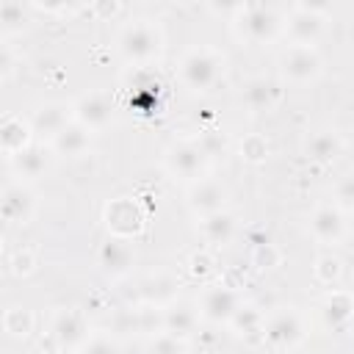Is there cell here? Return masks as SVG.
<instances>
[{
  "label": "cell",
  "instance_id": "cell-1",
  "mask_svg": "<svg viewBox=\"0 0 354 354\" xmlns=\"http://www.w3.org/2000/svg\"><path fill=\"white\" fill-rule=\"evenodd\" d=\"M224 72H227L224 53L207 44L188 47L177 61V80L191 94H207L218 88L224 83Z\"/></svg>",
  "mask_w": 354,
  "mask_h": 354
},
{
  "label": "cell",
  "instance_id": "cell-2",
  "mask_svg": "<svg viewBox=\"0 0 354 354\" xmlns=\"http://www.w3.org/2000/svg\"><path fill=\"white\" fill-rule=\"evenodd\" d=\"M116 53L138 69L152 66L163 55V30H160V25L152 22V19L127 22L116 36Z\"/></svg>",
  "mask_w": 354,
  "mask_h": 354
},
{
  "label": "cell",
  "instance_id": "cell-3",
  "mask_svg": "<svg viewBox=\"0 0 354 354\" xmlns=\"http://www.w3.org/2000/svg\"><path fill=\"white\" fill-rule=\"evenodd\" d=\"M285 17L266 3H241L232 14V30L246 44H271L282 33Z\"/></svg>",
  "mask_w": 354,
  "mask_h": 354
},
{
  "label": "cell",
  "instance_id": "cell-4",
  "mask_svg": "<svg viewBox=\"0 0 354 354\" xmlns=\"http://www.w3.org/2000/svg\"><path fill=\"white\" fill-rule=\"evenodd\" d=\"M307 340V324L304 315L293 307H282L274 310L271 315H266L263 324V343L274 351H293Z\"/></svg>",
  "mask_w": 354,
  "mask_h": 354
},
{
  "label": "cell",
  "instance_id": "cell-5",
  "mask_svg": "<svg viewBox=\"0 0 354 354\" xmlns=\"http://www.w3.org/2000/svg\"><path fill=\"white\" fill-rule=\"evenodd\" d=\"M163 166L174 180L199 183L210 171V158L196 147L194 138H180L163 149Z\"/></svg>",
  "mask_w": 354,
  "mask_h": 354
},
{
  "label": "cell",
  "instance_id": "cell-6",
  "mask_svg": "<svg viewBox=\"0 0 354 354\" xmlns=\"http://www.w3.org/2000/svg\"><path fill=\"white\" fill-rule=\"evenodd\" d=\"M329 6H313V3H293L285 14L282 33L290 39V44L315 47V41L324 33Z\"/></svg>",
  "mask_w": 354,
  "mask_h": 354
},
{
  "label": "cell",
  "instance_id": "cell-7",
  "mask_svg": "<svg viewBox=\"0 0 354 354\" xmlns=\"http://www.w3.org/2000/svg\"><path fill=\"white\" fill-rule=\"evenodd\" d=\"M102 224H105L108 235L124 238V241H136L147 227V213L138 205V199L116 196L102 207Z\"/></svg>",
  "mask_w": 354,
  "mask_h": 354
},
{
  "label": "cell",
  "instance_id": "cell-8",
  "mask_svg": "<svg viewBox=\"0 0 354 354\" xmlns=\"http://www.w3.org/2000/svg\"><path fill=\"white\" fill-rule=\"evenodd\" d=\"M324 72V58L315 47L288 44L279 55V77L290 86H307Z\"/></svg>",
  "mask_w": 354,
  "mask_h": 354
},
{
  "label": "cell",
  "instance_id": "cell-9",
  "mask_svg": "<svg viewBox=\"0 0 354 354\" xmlns=\"http://www.w3.org/2000/svg\"><path fill=\"white\" fill-rule=\"evenodd\" d=\"M241 304H243L241 290H235L224 282H207L196 299L202 321L216 324V326H227L232 321V315L241 310Z\"/></svg>",
  "mask_w": 354,
  "mask_h": 354
},
{
  "label": "cell",
  "instance_id": "cell-10",
  "mask_svg": "<svg viewBox=\"0 0 354 354\" xmlns=\"http://www.w3.org/2000/svg\"><path fill=\"white\" fill-rule=\"evenodd\" d=\"M91 337L88 318L83 310H58L50 321V340L58 351H80L83 343Z\"/></svg>",
  "mask_w": 354,
  "mask_h": 354
},
{
  "label": "cell",
  "instance_id": "cell-11",
  "mask_svg": "<svg viewBox=\"0 0 354 354\" xmlns=\"http://www.w3.org/2000/svg\"><path fill=\"white\" fill-rule=\"evenodd\" d=\"M36 194L28 183L22 180H11L6 183L3 188V196H0V213H3V221L11 224V227H25L33 221L36 216Z\"/></svg>",
  "mask_w": 354,
  "mask_h": 354
},
{
  "label": "cell",
  "instance_id": "cell-12",
  "mask_svg": "<svg viewBox=\"0 0 354 354\" xmlns=\"http://www.w3.org/2000/svg\"><path fill=\"white\" fill-rule=\"evenodd\" d=\"M72 119L97 133L113 122V100L105 91H86L72 102Z\"/></svg>",
  "mask_w": 354,
  "mask_h": 354
},
{
  "label": "cell",
  "instance_id": "cell-13",
  "mask_svg": "<svg viewBox=\"0 0 354 354\" xmlns=\"http://www.w3.org/2000/svg\"><path fill=\"white\" fill-rule=\"evenodd\" d=\"M133 263H136L133 241L108 235V238L100 243V249H97V266H100V271H102L108 279H124V277L133 271Z\"/></svg>",
  "mask_w": 354,
  "mask_h": 354
},
{
  "label": "cell",
  "instance_id": "cell-14",
  "mask_svg": "<svg viewBox=\"0 0 354 354\" xmlns=\"http://www.w3.org/2000/svg\"><path fill=\"white\" fill-rule=\"evenodd\" d=\"M185 205H188V210H191L196 218H205V216L221 213V210H224V205H227V188H224L218 180L205 177V180H199V183H191V185H188Z\"/></svg>",
  "mask_w": 354,
  "mask_h": 354
},
{
  "label": "cell",
  "instance_id": "cell-15",
  "mask_svg": "<svg viewBox=\"0 0 354 354\" xmlns=\"http://www.w3.org/2000/svg\"><path fill=\"white\" fill-rule=\"evenodd\" d=\"M136 299L138 304H152V307H169L171 301L180 299V279L166 274V271H158V274H149L138 282L136 288Z\"/></svg>",
  "mask_w": 354,
  "mask_h": 354
},
{
  "label": "cell",
  "instance_id": "cell-16",
  "mask_svg": "<svg viewBox=\"0 0 354 354\" xmlns=\"http://www.w3.org/2000/svg\"><path fill=\"white\" fill-rule=\"evenodd\" d=\"M318 315L324 321L326 329H348L354 326V293L332 288L324 293L321 304H318Z\"/></svg>",
  "mask_w": 354,
  "mask_h": 354
},
{
  "label": "cell",
  "instance_id": "cell-17",
  "mask_svg": "<svg viewBox=\"0 0 354 354\" xmlns=\"http://www.w3.org/2000/svg\"><path fill=\"white\" fill-rule=\"evenodd\" d=\"M310 232L318 243H340L346 238V213L337 205H318L310 213Z\"/></svg>",
  "mask_w": 354,
  "mask_h": 354
},
{
  "label": "cell",
  "instance_id": "cell-18",
  "mask_svg": "<svg viewBox=\"0 0 354 354\" xmlns=\"http://www.w3.org/2000/svg\"><path fill=\"white\" fill-rule=\"evenodd\" d=\"M69 122H75V119H72V105H66V102H44V105H39V108L33 111V116H30L33 133H36L44 144H50Z\"/></svg>",
  "mask_w": 354,
  "mask_h": 354
},
{
  "label": "cell",
  "instance_id": "cell-19",
  "mask_svg": "<svg viewBox=\"0 0 354 354\" xmlns=\"http://www.w3.org/2000/svg\"><path fill=\"white\" fill-rule=\"evenodd\" d=\"M33 141H36V133H33L30 119H22L17 113L3 116V122H0V149L8 160L17 158L19 152H25Z\"/></svg>",
  "mask_w": 354,
  "mask_h": 354
},
{
  "label": "cell",
  "instance_id": "cell-20",
  "mask_svg": "<svg viewBox=\"0 0 354 354\" xmlns=\"http://www.w3.org/2000/svg\"><path fill=\"white\" fill-rule=\"evenodd\" d=\"M241 100L252 113H271L282 102V86L271 77H252L246 80Z\"/></svg>",
  "mask_w": 354,
  "mask_h": 354
},
{
  "label": "cell",
  "instance_id": "cell-21",
  "mask_svg": "<svg viewBox=\"0 0 354 354\" xmlns=\"http://www.w3.org/2000/svg\"><path fill=\"white\" fill-rule=\"evenodd\" d=\"M53 147L50 144H44V141H33L25 152H19L17 158H11V169H14V174L22 180V183H28V180H39L47 169H50V163H53Z\"/></svg>",
  "mask_w": 354,
  "mask_h": 354
},
{
  "label": "cell",
  "instance_id": "cell-22",
  "mask_svg": "<svg viewBox=\"0 0 354 354\" xmlns=\"http://www.w3.org/2000/svg\"><path fill=\"white\" fill-rule=\"evenodd\" d=\"M199 321H202V315H199L196 301L177 299L169 307H163V332H169V335H177V337L188 340L199 329Z\"/></svg>",
  "mask_w": 354,
  "mask_h": 354
},
{
  "label": "cell",
  "instance_id": "cell-23",
  "mask_svg": "<svg viewBox=\"0 0 354 354\" xmlns=\"http://www.w3.org/2000/svg\"><path fill=\"white\" fill-rule=\"evenodd\" d=\"M91 138H94L91 130H86V127L77 124V122H69V124L50 141V147H53V152L61 155V158H80V155L88 152Z\"/></svg>",
  "mask_w": 354,
  "mask_h": 354
},
{
  "label": "cell",
  "instance_id": "cell-24",
  "mask_svg": "<svg viewBox=\"0 0 354 354\" xmlns=\"http://www.w3.org/2000/svg\"><path fill=\"white\" fill-rule=\"evenodd\" d=\"M196 230H199V235H202L205 243L227 246L235 238V232H238V218L230 210H221V213H213V216L199 218Z\"/></svg>",
  "mask_w": 354,
  "mask_h": 354
},
{
  "label": "cell",
  "instance_id": "cell-25",
  "mask_svg": "<svg viewBox=\"0 0 354 354\" xmlns=\"http://www.w3.org/2000/svg\"><path fill=\"white\" fill-rule=\"evenodd\" d=\"M340 152H343V138H340V133H335V130H318V133H313V136L307 138V144H304V155H307L313 163H318V166L335 163V160L340 158Z\"/></svg>",
  "mask_w": 354,
  "mask_h": 354
},
{
  "label": "cell",
  "instance_id": "cell-26",
  "mask_svg": "<svg viewBox=\"0 0 354 354\" xmlns=\"http://www.w3.org/2000/svg\"><path fill=\"white\" fill-rule=\"evenodd\" d=\"M263 324H266V315L260 307L243 301L241 310L232 315V321L227 324V329L235 335V337H243V340H263Z\"/></svg>",
  "mask_w": 354,
  "mask_h": 354
},
{
  "label": "cell",
  "instance_id": "cell-27",
  "mask_svg": "<svg viewBox=\"0 0 354 354\" xmlns=\"http://www.w3.org/2000/svg\"><path fill=\"white\" fill-rule=\"evenodd\" d=\"M33 326H36L33 310H28V307H22V304L6 307V313H3V332H6L8 337L25 340V337L33 335Z\"/></svg>",
  "mask_w": 354,
  "mask_h": 354
},
{
  "label": "cell",
  "instance_id": "cell-28",
  "mask_svg": "<svg viewBox=\"0 0 354 354\" xmlns=\"http://www.w3.org/2000/svg\"><path fill=\"white\" fill-rule=\"evenodd\" d=\"M30 22V6H22L17 0H6L0 3V28H3V36H11V33H22Z\"/></svg>",
  "mask_w": 354,
  "mask_h": 354
},
{
  "label": "cell",
  "instance_id": "cell-29",
  "mask_svg": "<svg viewBox=\"0 0 354 354\" xmlns=\"http://www.w3.org/2000/svg\"><path fill=\"white\" fill-rule=\"evenodd\" d=\"M238 155H241L243 163H249V166H260V163L268 160V155H271V144H268V138H266L263 133H246V136L238 141Z\"/></svg>",
  "mask_w": 354,
  "mask_h": 354
},
{
  "label": "cell",
  "instance_id": "cell-30",
  "mask_svg": "<svg viewBox=\"0 0 354 354\" xmlns=\"http://www.w3.org/2000/svg\"><path fill=\"white\" fill-rule=\"evenodd\" d=\"M185 266H188V274H191L196 282H202V285H207V282L218 274V260H216V254H213L210 249H196V252H191Z\"/></svg>",
  "mask_w": 354,
  "mask_h": 354
},
{
  "label": "cell",
  "instance_id": "cell-31",
  "mask_svg": "<svg viewBox=\"0 0 354 354\" xmlns=\"http://www.w3.org/2000/svg\"><path fill=\"white\" fill-rule=\"evenodd\" d=\"M340 277H343V260L337 257V254H321V257H315V266H313V279L318 282V285H324V288H337V282H340Z\"/></svg>",
  "mask_w": 354,
  "mask_h": 354
},
{
  "label": "cell",
  "instance_id": "cell-32",
  "mask_svg": "<svg viewBox=\"0 0 354 354\" xmlns=\"http://www.w3.org/2000/svg\"><path fill=\"white\" fill-rule=\"evenodd\" d=\"M108 335H113L116 340L119 337H127V335H138L136 307H119V310H113L111 318H108Z\"/></svg>",
  "mask_w": 354,
  "mask_h": 354
},
{
  "label": "cell",
  "instance_id": "cell-33",
  "mask_svg": "<svg viewBox=\"0 0 354 354\" xmlns=\"http://www.w3.org/2000/svg\"><path fill=\"white\" fill-rule=\"evenodd\" d=\"M194 141H196V147L210 158V163L218 160V158H224V155H227V147H230V138H227V133H221V130H202Z\"/></svg>",
  "mask_w": 354,
  "mask_h": 354
},
{
  "label": "cell",
  "instance_id": "cell-34",
  "mask_svg": "<svg viewBox=\"0 0 354 354\" xmlns=\"http://www.w3.org/2000/svg\"><path fill=\"white\" fill-rule=\"evenodd\" d=\"M147 354H191V346L185 337L160 332V335L147 340Z\"/></svg>",
  "mask_w": 354,
  "mask_h": 354
},
{
  "label": "cell",
  "instance_id": "cell-35",
  "mask_svg": "<svg viewBox=\"0 0 354 354\" xmlns=\"http://www.w3.org/2000/svg\"><path fill=\"white\" fill-rule=\"evenodd\" d=\"M279 263H282V252H279V246L271 243L268 238L252 246V266H254L257 271H274Z\"/></svg>",
  "mask_w": 354,
  "mask_h": 354
},
{
  "label": "cell",
  "instance_id": "cell-36",
  "mask_svg": "<svg viewBox=\"0 0 354 354\" xmlns=\"http://www.w3.org/2000/svg\"><path fill=\"white\" fill-rule=\"evenodd\" d=\"M136 315H138V335H144L147 340L163 332V310L160 307L138 304L136 307Z\"/></svg>",
  "mask_w": 354,
  "mask_h": 354
},
{
  "label": "cell",
  "instance_id": "cell-37",
  "mask_svg": "<svg viewBox=\"0 0 354 354\" xmlns=\"http://www.w3.org/2000/svg\"><path fill=\"white\" fill-rule=\"evenodd\" d=\"M332 205H337L343 213H354V171L343 174L332 188Z\"/></svg>",
  "mask_w": 354,
  "mask_h": 354
},
{
  "label": "cell",
  "instance_id": "cell-38",
  "mask_svg": "<svg viewBox=\"0 0 354 354\" xmlns=\"http://www.w3.org/2000/svg\"><path fill=\"white\" fill-rule=\"evenodd\" d=\"M39 266V257L33 249H17L11 257H8V271L14 277H30Z\"/></svg>",
  "mask_w": 354,
  "mask_h": 354
},
{
  "label": "cell",
  "instance_id": "cell-39",
  "mask_svg": "<svg viewBox=\"0 0 354 354\" xmlns=\"http://www.w3.org/2000/svg\"><path fill=\"white\" fill-rule=\"evenodd\" d=\"M80 354H119V340L113 335H108V332H94L83 343Z\"/></svg>",
  "mask_w": 354,
  "mask_h": 354
},
{
  "label": "cell",
  "instance_id": "cell-40",
  "mask_svg": "<svg viewBox=\"0 0 354 354\" xmlns=\"http://www.w3.org/2000/svg\"><path fill=\"white\" fill-rule=\"evenodd\" d=\"M86 11H88L94 19L105 22V19L119 17V14L124 11V6H122L119 0H97V3H88V6H86Z\"/></svg>",
  "mask_w": 354,
  "mask_h": 354
},
{
  "label": "cell",
  "instance_id": "cell-41",
  "mask_svg": "<svg viewBox=\"0 0 354 354\" xmlns=\"http://www.w3.org/2000/svg\"><path fill=\"white\" fill-rule=\"evenodd\" d=\"M14 72V53H11V44H3L0 47V77L8 80Z\"/></svg>",
  "mask_w": 354,
  "mask_h": 354
},
{
  "label": "cell",
  "instance_id": "cell-42",
  "mask_svg": "<svg viewBox=\"0 0 354 354\" xmlns=\"http://www.w3.org/2000/svg\"><path fill=\"white\" fill-rule=\"evenodd\" d=\"M58 354H80V351H58Z\"/></svg>",
  "mask_w": 354,
  "mask_h": 354
},
{
  "label": "cell",
  "instance_id": "cell-43",
  "mask_svg": "<svg viewBox=\"0 0 354 354\" xmlns=\"http://www.w3.org/2000/svg\"><path fill=\"white\" fill-rule=\"evenodd\" d=\"M25 354H33V351H25Z\"/></svg>",
  "mask_w": 354,
  "mask_h": 354
}]
</instances>
